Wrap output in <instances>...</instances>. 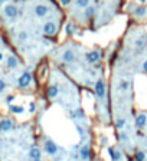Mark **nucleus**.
Instances as JSON below:
<instances>
[{
    "label": "nucleus",
    "instance_id": "nucleus-1",
    "mask_svg": "<svg viewBox=\"0 0 147 161\" xmlns=\"http://www.w3.org/2000/svg\"><path fill=\"white\" fill-rule=\"evenodd\" d=\"M59 145L55 142L52 138H45L43 140V151L49 157H55L56 154H59Z\"/></svg>",
    "mask_w": 147,
    "mask_h": 161
},
{
    "label": "nucleus",
    "instance_id": "nucleus-2",
    "mask_svg": "<svg viewBox=\"0 0 147 161\" xmlns=\"http://www.w3.org/2000/svg\"><path fill=\"white\" fill-rule=\"evenodd\" d=\"M15 128V121L12 118H2L0 120V134L9 132Z\"/></svg>",
    "mask_w": 147,
    "mask_h": 161
},
{
    "label": "nucleus",
    "instance_id": "nucleus-3",
    "mask_svg": "<svg viewBox=\"0 0 147 161\" xmlns=\"http://www.w3.org/2000/svg\"><path fill=\"white\" fill-rule=\"evenodd\" d=\"M32 83V75L29 72H23L17 79V87L19 88H28Z\"/></svg>",
    "mask_w": 147,
    "mask_h": 161
},
{
    "label": "nucleus",
    "instance_id": "nucleus-4",
    "mask_svg": "<svg viewBox=\"0 0 147 161\" xmlns=\"http://www.w3.org/2000/svg\"><path fill=\"white\" fill-rule=\"evenodd\" d=\"M107 153H108V157L111 161H121L123 160V153L115 147H111L108 145L107 147Z\"/></svg>",
    "mask_w": 147,
    "mask_h": 161
},
{
    "label": "nucleus",
    "instance_id": "nucleus-5",
    "mask_svg": "<svg viewBox=\"0 0 147 161\" xmlns=\"http://www.w3.org/2000/svg\"><path fill=\"white\" fill-rule=\"evenodd\" d=\"M78 153H80V160L88 161L89 158H91V147H89V144H87V142L81 144Z\"/></svg>",
    "mask_w": 147,
    "mask_h": 161
},
{
    "label": "nucleus",
    "instance_id": "nucleus-6",
    "mask_svg": "<svg viewBox=\"0 0 147 161\" xmlns=\"http://www.w3.org/2000/svg\"><path fill=\"white\" fill-rule=\"evenodd\" d=\"M95 95L98 99H104L105 96V82L102 78H100L95 82Z\"/></svg>",
    "mask_w": 147,
    "mask_h": 161
},
{
    "label": "nucleus",
    "instance_id": "nucleus-7",
    "mask_svg": "<svg viewBox=\"0 0 147 161\" xmlns=\"http://www.w3.org/2000/svg\"><path fill=\"white\" fill-rule=\"evenodd\" d=\"M68 115H69V120L74 121V122H76V121H84L85 120V114L84 111L81 109V108H76V109H74V111H69L68 112Z\"/></svg>",
    "mask_w": 147,
    "mask_h": 161
},
{
    "label": "nucleus",
    "instance_id": "nucleus-8",
    "mask_svg": "<svg viewBox=\"0 0 147 161\" xmlns=\"http://www.w3.org/2000/svg\"><path fill=\"white\" fill-rule=\"evenodd\" d=\"M28 157H29L30 161H32V160H42V151H41L39 147L33 145V147H30V148H29Z\"/></svg>",
    "mask_w": 147,
    "mask_h": 161
},
{
    "label": "nucleus",
    "instance_id": "nucleus-9",
    "mask_svg": "<svg viewBox=\"0 0 147 161\" xmlns=\"http://www.w3.org/2000/svg\"><path fill=\"white\" fill-rule=\"evenodd\" d=\"M134 124L137 128H144L147 124V115L144 112H140L139 115H136V120H134Z\"/></svg>",
    "mask_w": 147,
    "mask_h": 161
},
{
    "label": "nucleus",
    "instance_id": "nucleus-10",
    "mask_svg": "<svg viewBox=\"0 0 147 161\" xmlns=\"http://www.w3.org/2000/svg\"><path fill=\"white\" fill-rule=\"evenodd\" d=\"M4 15L10 19H15L17 16V7L16 6H13V4H7L6 7H4Z\"/></svg>",
    "mask_w": 147,
    "mask_h": 161
},
{
    "label": "nucleus",
    "instance_id": "nucleus-11",
    "mask_svg": "<svg viewBox=\"0 0 147 161\" xmlns=\"http://www.w3.org/2000/svg\"><path fill=\"white\" fill-rule=\"evenodd\" d=\"M49 13V9L45 6V4H38L36 7H35V15L38 17H45Z\"/></svg>",
    "mask_w": 147,
    "mask_h": 161
},
{
    "label": "nucleus",
    "instance_id": "nucleus-12",
    "mask_svg": "<svg viewBox=\"0 0 147 161\" xmlns=\"http://www.w3.org/2000/svg\"><path fill=\"white\" fill-rule=\"evenodd\" d=\"M100 59H101V55L98 50H93V52H88L87 53V61L89 63H97Z\"/></svg>",
    "mask_w": 147,
    "mask_h": 161
},
{
    "label": "nucleus",
    "instance_id": "nucleus-13",
    "mask_svg": "<svg viewBox=\"0 0 147 161\" xmlns=\"http://www.w3.org/2000/svg\"><path fill=\"white\" fill-rule=\"evenodd\" d=\"M43 32H45V35H49V36H52V35H55V33H56V25H55V23H52V22H48L46 25L43 26Z\"/></svg>",
    "mask_w": 147,
    "mask_h": 161
},
{
    "label": "nucleus",
    "instance_id": "nucleus-14",
    "mask_svg": "<svg viewBox=\"0 0 147 161\" xmlns=\"http://www.w3.org/2000/svg\"><path fill=\"white\" fill-rule=\"evenodd\" d=\"M48 98L49 99H55L56 96H58V94H59V88H58V85H50L49 88H48Z\"/></svg>",
    "mask_w": 147,
    "mask_h": 161
},
{
    "label": "nucleus",
    "instance_id": "nucleus-15",
    "mask_svg": "<svg viewBox=\"0 0 147 161\" xmlns=\"http://www.w3.org/2000/svg\"><path fill=\"white\" fill-rule=\"evenodd\" d=\"M6 65H7L9 69H16L17 65H19V61L15 56H9L7 61H6Z\"/></svg>",
    "mask_w": 147,
    "mask_h": 161
},
{
    "label": "nucleus",
    "instance_id": "nucleus-16",
    "mask_svg": "<svg viewBox=\"0 0 147 161\" xmlns=\"http://www.w3.org/2000/svg\"><path fill=\"white\" fill-rule=\"evenodd\" d=\"M62 59H63V62L72 63V62H74V61H75V55H74V52H72V50H67V52L63 53Z\"/></svg>",
    "mask_w": 147,
    "mask_h": 161
},
{
    "label": "nucleus",
    "instance_id": "nucleus-17",
    "mask_svg": "<svg viewBox=\"0 0 147 161\" xmlns=\"http://www.w3.org/2000/svg\"><path fill=\"white\" fill-rule=\"evenodd\" d=\"M147 154L144 150H137L134 153V161H146Z\"/></svg>",
    "mask_w": 147,
    "mask_h": 161
},
{
    "label": "nucleus",
    "instance_id": "nucleus-18",
    "mask_svg": "<svg viewBox=\"0 0 147 161\" xmlns=\"http://www.w3.org/2000/svg\"><path fill=\"white\" fill-rule=\"evenodd\" d=\"M9 109H10L12 114H16V115H20V114H23V111H25V108L20 107V105H10Z\"/></svg>",
    "mask_w": 147,
    "mask_h": 161
},
{
    "label": "nucleus",
    "instance_id": "nucleus-19",
    "mask_svg": "<svg viewBox=\"0 0 147 161\" xmlns=\"http://www.w3.org/2000/svg\"><path fill=\"white\" fill-rule=\"evenodd\" d=\"M126 124H127L126 118H117V120H115V128L120 129V131H121V129L126 127Z\"/></svg>",
    "mask_w": 147,
    "mask_h": 161
},
{
    "label": "nucleus",
    "instance_id": "nucleus-20",
    "mask_svg": "<svg viewBox=\"0 0 147 161\" xmlns=\"http://www.w3.org/2000/svg\"><path fill=\"white\" fill-rule=\"evenodd\" d=\"M118 140H120V142H128L130 141V137H128V134H127L126 131H120L118 132Z\"/></svg>",
    "mask_w": 147,
    "mask_h": 161
},
{
    "label": "nucleus",
    "instance_id": "nucleus-21",
    "mask_svg": "<svg viewBox=\"0 0 147 161\" xmlns=\"http://www.w3.org/2000/svg\"><path fill=\"white\" fill-rule=\"evenodd\" d=\"M100 145L102 147V148H107V147H108V138H107L105 135L100 137Z\"/></svg>",
    "mask_w": 147,
    "mask_h": 161
},
{
    "label": "nucleus",
    "instance_id": "nucleus-22",
    "mask_svg": "<svg viewBox=\"0 0 147 161\" xmlns=\"http://www.w3.org/2000/svg\"><path fill=\"white\" fill-rule=\"evenodd\" d=\"M88 4H89V0H76V6L78 7L85 9V7H88Z\"/></svg>",
    "mask_w": 147,
    "mask_h": 161
},
{
    "label": "nucleus",
    "instance_id": "nucleus-23",
    "mask_svg": "<svg viewBox=\"0 0 147 161\" xmlns=\"http://www.w3.org/2000/svg\"><path fill=\"white\" fill-rule=\"evenodd\" d=\"M134 15L136 16H144V15H146V7H139L134 12Z\"/></svg>",
    "mask_w": 147,
    "mask_h": 161
},
{
    "label": "nucleus",
    "instance_id": "nucleus-24",
    "mask_svg": "<svg viewBox=\"0 0 147 161\" xmlns=\"http://www.w3.org/2000/svg\"><path fill=\"white\" fill-rule=\"evenodd\" d=\"M128 87H130V83L127 82V81H121V82H120V89H123V91H127Z\"/></svg>",
    "mask_w": 147,
    "mask_h": 161
},
{
    "label": "nucleus",
    "instance_id": "nucleus-25",
    "mask_svg": "<svg viewBox=\"0 0 147 161\" xmlns=\"http://www.w3.org/2000/svg\"><path fill=\"white\" fill-rule=\"evenodd\" d=\"M93 13H94V7H93V6H91V7L88 6V7H87V12H85V16L89 17L91 15H93Z\"/></svg>",
    "mask_w": 147,
    "mask_h": 161
},
{
    "label": "nucleus",
    "instance_id": "nucleus-26",
    "mask_svg": "<svg viewBox=\"0 0 147 161\" xmlns=\"http://www.w3.org/2000/svg\"><path fill=\"white\" fill-rule=\"evenodd\" d=\"M144 45H146V42H144V39H140V40L136 42V46H137V48H144Z\"/></svg>",
    "mask_w": 147,
    "mask_h": 161
},
{
    "label": "nucleus",
    "instance_id": "nucleus-27",
    "mask_svg": "<svg viewBox=\"0 0 147 161\" xmlns=\"http://www.w3.org/2000/svg\"><path fill=\"white\" fill-rule=\"evenodd\" d=\"M65 32H67V35H71V33H72V25H71V23H68V25H67Z\"/></svg>",
    "mask_w": 147,
    "mask_h": 161
},
{
    "label": "nucleus",
    "instance_id": "nucleus-28",
    "mask_svg": "<svg viewBox=\"0 0 147 161\" xmlns=\"http://www.w3.org/2000/svg\"><path fill=\"white\" fill-rule=\"evenodd\" d=\"M35 111H36V105H35L33 102H30V105H29V112H30V114H33Z\"/></svg>",
    "mask_w": 147,
    "mask_h": 161
},
{
    "label": "nucleus",
    "instance_id": "nucleus-29",
    "mask_svg": "<svg viewBox=\"0 0 147 161\" xmlns=\"http://www.w3.org/2000/svg\"><path fill=\"white\" fill-rule=\"evenodd\" d=\"M4 89H6V83H4V81H2V79H0V94H2Z\"/></svg>",
    "mask_w": 147,
    "mask_h": 161
},
{
    "label": "nucleus",
    "instance_id": "nucleus-30",
    "mask_svg": "<svg viewBox=\"0 0 147 161\" xmlns=\"http://www.w3.org/2000/svg\"><path fill=\"white\" fill-rule=\"evenodd\" d=\"M26 37H28V35H26L25 32H22L20 35H19V39H20V40H26Z\"/></svg>",
    "mask_w": 147,
    "mask_h": 161
},
{
    "label": "nucleus",
    "instance_id": "nucleus-31",
    "mask_svg": "<svg viewBox=\"0 0 147 161\" xmlns=\"http://www.w3.org/2000/svg\"><path fill=\"white\" fill-rule=\"evenodd\" d=\"M143 72L147 74V61H144V63H143Z\"/></svg>",
    "mask_w": 147,
    "mask_h": 161
},
{
    "label": "nucleus",
    "instance_id": "nucleus-32",
    "mask_svg": "<svg viewBox=\"0 0 147 161\" xmlns=\"http://www.w3.org/2000/svg\"><path fill=\"white\" fill-rule=\"evenodd\" d=\"M61 2H62V4H63V6H67V4L69 3V2H71V0H61Z\"/></svg>",
    "mask_w": 147,
    "mask_h": 161
},
{
    "label": "nucleus",
    "instance_id": "nucleus-33",
    "mask_svg": "<svg viewBox=\"0 0 147 161\" xmlns=\"http://www.w3.org/2000/svg\"><path fill=\"white\" fill-rule=\"evenodd\" d=\"M13 101V96H7V102H12Z\"/></svg>",
    "mask_w": 147,
    "mask_h": 161
},
{
    "label": "nucleus",
    "instance_id": "nucleus-34",
    "mask_svg": "<svg viewBox=\"0 0 147 161\" xmlns=\"http://www.w3.org/2000/svg\"><path fill=\"white\" fill-rule=\"evenodd\" d=\"M2 59H3V55H2V53H0V61H2Z\"/></svg>",
    "mask_w": 147,
    "mask_h": 161
},
{
    "label": "nucleus",
    "instance_id": "nucleus-35",
    "mask_svg": "<svg viewBox=\"0 0 147 161\" xmlns=\"http://www.w3.org/2000/svg\"><path fill=\"white\" fill-rule=\"evenodd\" d=\"M139 2H141V3H144V2H146V0H139Z\"/></svg>",
    "mask_w": 147,
    "mask_h": 161
},
{
    "label": "nucleus",
    "instance_id": "nucleus-36",
    "mask_svg": "<svg viewBox=\"0 0 147 161\" xmlns=\"http://www.w3.org/2000/svg\"><path fill=\"white\" fill-rule=\"evenodd\" d=\"M32 161H42V160H32Z\"/></svg>",
    "mask_w": 147,
    "mask_h": 161
},
{
    "label": "nucleus",
    "instance_id": "nucleus-37",
    "mask_svg": "<svg viewBox=\"0 0 147 161\" xmlns=\"http://www.w3.org/2000/svg\"><path fill=\"white\" fill-rule=\"evenodd\" d=\"M146 147H147V138H146Z\"/></svg>",
    "mask_w": 147,
    "mask_h": 161
}]
</instances>
